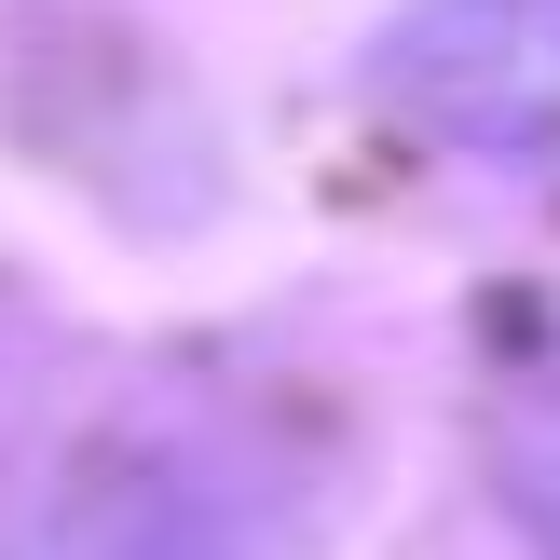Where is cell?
I'll return each mask as SVG.
<instances>
[{
  "label": "cell",
  "mask_w": 560,
  "mask_h": 560,
  "mask_svg": "<svg viewBox=\"0 0 560 560\" xmlns=\"http://www.w3.org/2000/svg\"><path fill=\"white\" fill-rule=\"evenodd\" d=\"M55 560H124V547H55Z\"/></svg>",
  "instance_id": "obj_3"
},
{
  "label": "cell",
  "mask_w": 560,
  "mask_h": 560,
  "mask_svg": "<svg viewBox=\"0 0 560 560\" xmlns=\"http://www.w3.org/2000/svg\"><path fill=\"white\" fill-rule=\"evenodd\" d=\"M506 479H520V520H534L547 560H560V383H547V397H520V424H506Z\"/></svg>",
  "instance_id": "obj_2"
},
{
  "label": "cell",
  "mask_w": 560,
  "mask_h": 560,
  "mask_svg": "<svg viewBox=\"0 0 560 560\" xmlns=\"http://www.w3.org/2000/svg\"><path fill=\"white\" fill-rule=\"evenodd\" d=\"M383 109L452 151L560 164V0H424L383 27Z\"/></svg>",
  "instance_id": "obj_1"
}]
</instances>
